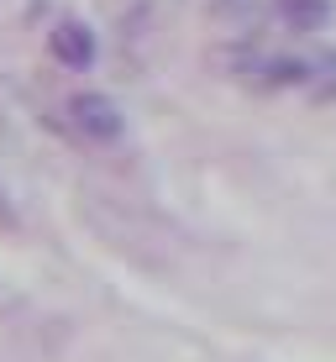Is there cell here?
Listing matches in <instances>:
<instances>
[{
    "label": "cell",
    "instance_id": "1",
    "mask_svg": "<svg viewBox=\"0 0 336 362\" xmlns=\"http://www.w3.org/2000/svg\"><path fill=\"white\" fill-rule=\"evenodd\" d=\"M64 116H69V127L79 132L84 142H95V147L121 142V132H127V116H121V105H116L110 95H100V90H79V95H69Z\"/></svg>",
    "mask_w": 336,
    "mask_h": 362
},
{
    "label": "cell",
    "instance_id": "2",
    "mask_svg": "<svg viewBox=\"0 0 336 362\" xmlns=\"http://www.w3.org/2000/svg\"><path fill=\"white\" fill-rule=\"evenodd\" d=\"M47 53H53L64 69L84 74L95 64V53H100V42H95V32L84 27L79 16H64V21H53V32H47Z\"/></svg>",
    "mask_w": 336,
    "mask_h": 362
},
{
    "label": "cell",
    "instance_id": "3",
    "mask_svg": "<svg viewBox=\"0 0 336 362\" xmlns=\"http://www.w3.org/2000/svg\"><path fill=\"white\" fill-rule=\"evenodd\" d=\"M279 16L294 32H320L331 21V0H279Z\"/></svg>",
    "mask_w": 336,
    "mask_h": 362
},
{
    "label": "cell",
    "instance_id": "4",
    "mask_svg": "<svg viewBox=\"0 0 336 362\" xmlns=\"http://www.w3.org/2000/svg\"><path fill=\"white\" fill-rule=\"evenodd\" d=\"M305 90L310 100H336V47H320L305 69Z\"/></svg>",
    "mask_w": 336,
    "mask_h": 362
},
{
    "label": "cell",
    "instance_id": "5",
    "mask_svg": "<svg viewBox=\"0 0 336 362\" xmlns=\"http://www.w3.org/2000/svg\"><path fill=\"white\" fill-rule=\"evenodd\" d=\"M0 226H16V210H11V199H6V189H0Z\"/></svg>",
    "mask_w": 336,
    "mask_h": 362
}]
</instances>
